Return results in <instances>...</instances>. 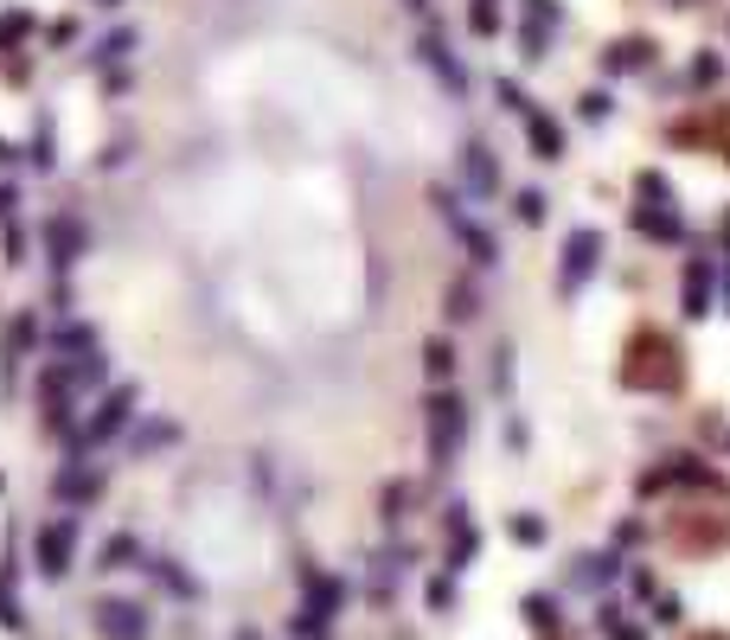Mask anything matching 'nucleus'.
Returning a JSON list of instances; mask_svg holds the SVG:
<instances>
[{
	"mask_svg": "<svg viewBox=\"0 0 730 640\" xmlns=\"http://www.w3.org/2000/svg\"><path fill=\"white\" fill-rule=\"evenodd\" d=\"M135 416H141V384L135 378L109 384L103 397H97V410L78 423V435H71L65 455H97V449H109V442H122V435L135 430Z\"/></svg>",
	"mask_w": 730,
	"mask_h": 640,
	"instance_id": "f257e3e1",
	"label": "nucleus"
},
{
	"mask_svg": "<svg viewBox=\"0 0 730 640\" xmlns=\"http://www.w3.org/2000/svg\"><path fill=\"white\" fill-rule=\"evenodd\" d=\"M78 538H83L78 512H58V519L39 525V538H32V563H39L46 583H65V577H71V563H78Z\"/></svg>",
	"mask_w": 730,
	"mask_h": 640,
	"instance_id": "f03ea898",
	"label": "nucleus"
},
{
	"mask_svg": "<svg viewBox=\"0 0 730 640\" xmlns=\"http://www.w3.org/2000/svg\"><path fill=\"white\" fill-rule=\"evenodd\" d=\"M90 628H97V640H155V614L135 595H97L90 602Z\"/></svg>",
	"mask_w": 730,
	"mask_h": 640,
	"instance_id": "7ed1b4c3",
	"label": "nucleus"
},
{
	"mask_svg": "<svg viewBox=\"0 0 730 640\" xmlns=\"http://www.w3.org/2000/svg\"><path fill=\"white\" fill-rule=\"evenodd\" d=\"M103 493H109V474L90 455H65V467L52 474V500H58V506H71V512L97 506Z\"/></svg>",
	"mask_w": 730,
	"mask_h": 640,
	"instance_id": "20e7f679",
	"label": "nucleus"
},
{
	"mask_svg": "<svg viewBox=\"0 0 730 640\" xmlns=\"http://www.w3.org/2000/svg\"><path fill=\"white\" fill-rule=\"evenodd\" d=\"M32 346H39V314L20 307V321H7V333H0V391L20 384V358H27Z\"/></svg>",
	"mask_w": 730,
	"mask_h": 640,
	"instance_id": "39448f33",
	"label": "nucleus"
},
{
	"mask_svg": "<svg viewBox=\"0 0 730 640\" xmlns=\"http://www.w3.org/2000/svg\"><path fill=\"white\" fill-rule=\"evenodd\" d=\"M83 244H90V230H83L78 218L58 211L52 225H46V263H52V282H71V263L83 256Z\"/></svg>",
	"mask_w": 730,
	"mask_h": 640,
	"instance_id": "423d86ee",
	"label": "nucleus"
},
{
	"mask_svg": "<svg viewBox=\"0 0 730 640\" xmlns=\"http://www.w3.org/2000/svg\"><path fill=\"white\" fill-rule=\"evenodd\" d=\"M455 442H462V404H455V397H436V404H430V455L448 461Z\"/></svg>",
	"mask_w": 730,
	"mask_h": 640,
	"instance_id": "0eeeda50",
	"label": "nucleus"
},
{
	"mask_svg": "<svg viewBox=\"0 0 730 640\" xmlns=\"http://www.w3.org/2000/svg\"><path fill=\"white\" fill-rule=\"evenodd\" d=\"M174 442H180V423H174V416H148V423L129 430V461H148V455H160V449H174Z\"/></svg>",
	"mask_w": 730,
	"mask_h": 640,
	"instance_id": "6e6552de",
	"label": "nucleus"
},
{
	"mask_svg": "<svg viewBox=\"0 0 730 640\" xmlns=\"http://www.w3.org/2000/svg\"><path fill=\"white\" fill-rule=\"evenodd\" d=\"M141 563H148V551H141L135 532H109L103 551H97V570H103V577H122V570H141Z\"/></svg>",
	"mask_w": 730,
	"mask_h": 640,
	"instance_id": "1a4fd4ad",
	"label": "nucleus"
},
{
	"mask_svg": "<svg viewBox=\"0 0 730 640\" xmlns=\"http://www.w3.org/2000/svg\"><path fill=\"white\" fill-rule=\"evenodd\" d=\"M52 353H58V358L103 353V333H97V321H58V327H52Z\"/></svg>",
	"mask_w": 730,
	"mask_h": 640,
	"instance_id": "9d476101",
	"label": "nucleus"
},
{
	"mask_svg": "<svg viewBox=\"0 0 730 640\" xmlns=\"http://www.w3.org/2000/svg\"><path fill=\"white\" fill-rule=\"evenodd\" d=\"M141 570H148V577H155V583L167 589V595H180V602H199V577H193V570H186L180 558H148Z\"/></svg>",
	"mask_w": 730,
	"mask_h": 640,
	"instance_id": "9b49d317",
	"label": "nucleus"
},
{
	"mask_svg": "<svg viewBox=\"0 0 730 640\" xmlns=\"http://www.w3.org/2000/svg\"><path fill=\"white\" fill-rule=\"evenodd\" d=\"M58 365H65V384H71V397H83V391H103V384H109V353L58 358Z\"/></svg>",
	"mask_w": 730,
	"mask_h": 640,
	"instance_id": "f8f14e48",
	"label": "nucleus"
},
{
	"mask_svg": "<svg viewBox=\"0 0 730 640\" xmlns=\"http://www.w3.org/2000/svg\"><path fill=\"white\" fill-rule=\"evenodd\" d=\"M135 46H141V32H135V26H116V32H103V39H97L90 65H97V71H116V65H122Z\"/></svg>",
	"mask_w": 730,
	"mask_h": 640,
	"instance_id": "ddd939ff",
	"label": "nucleus"
},
{
	"mask_svg": "<svg viewBox=\"0 0 730 640\" xmlns=\"http://www.w3.org/2000/svg\"><path fill=\"white\" fill-rule=\"evenodd\" d=\"M32 26H39V20H32L27 7H7V13H0V51H13V46L32 32Z\"/></svg>",
	"mask_w": 730,
	"mask_h": 640,
	"instance_id": "4468645a",
	"label": "nucleus"
},
{
	"mask_svg": "<svg viewBox=\"0 0 730 640\" xmlns=\"http://www.w3.org/2000/svg\"><path fill=\"white\" fill-rule=\"evenodd\" d=\"M32 167L39 174H52L58 154H52V116H39V128H32Z\"/></svg>",
	"mask_w": 730,
	"mask_h": 640,
	"instance_id": "2eb2a0df",
	"label": "nucleus"
},
{
	"mask_svg": "<svg viewBox=\"0 0 730 640\" xmlns=\"http://www.w3.org/2000/svg\"><path fill=\"white\" fill-rule=\"evenodd\" d=\"M468 186H494V160H487V148H468Z\"/></svg>",
	"mask_w": 730,
	"mask_h": 640,
	"instance_id": "dca6fc26",
	"label": "nucleus"
},
{
	"mask_svg": "<svg viewBox=\"0 0 730 640\" xmlns=\"http://www.w3.org/2000/svg\"><path fill=\"white\" fill-rule=\"evenodd\" d=\"M27 256H32V237H27V230H20V225H13V230H7V263H13V269H20V263H27Z\"/></svg>",
	"mask_w": 730,
	"mask_h": 640,
	"instance_id": "f3484780",
	"label": "nucleus"
},
{
	"mask_svg": "<svg viewBox=\"0 0 730 640\" xmlns=\"http://www.w3.org/2000/svg\"><path fill=\"white\" fill-rule=\"evenodd\" d=\"M13 205H20V186H13V179H0V218H7Z\"/></svg>",
	"mask_w": 730,
	"mask_h": 640,
	"instance_id": "a211bd4d",
	"label": "nucleus"
},
{
	"mask_svg": "<svg viewBox=\"0 0 730 640\" xmlns=\"http://www.w3.org/2000/svg\"><path fill=\"white\" fill-rule=\"evenodd\" d=\"M20 154H27V148H13V141H0V167H13Z\"/></svg>",
	"mask_w": 730,
	"mask_h": 640,
	"instance_id": "6ab92c4d",
	"label": "nucleus"
},
{
	"mask_svg": "<svg viewBox=\"0 0 730 640\" xmlns=\"http://www.w3.org/2000/svg\"><path fill=\"white\" fill-rule=\"evenodd\" d=\"M97 7H122V0H97Z\"/></svg>",
	"mask_w": 730,
	"mask_h": 640,
	"instance_id": "aec40b11",
	"label": "nucleus"
}]
</instances>
